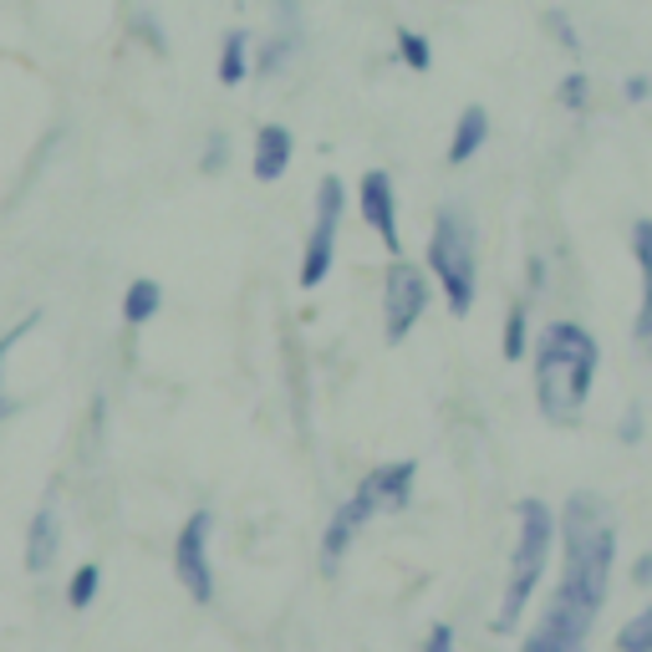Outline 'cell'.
Wrapping results in <instances>:
<instances>
[{
  "label": "cell",
  "mask_w": 652,
  "mask_h": 652,
  "mask_svg": "<svg viewBox=\"0 0 652 652\" xmlns=\"http://www.w3.org/2000/svg\"><path fill=\"white\" fill-rule=\"evenodd\" d=\"M372 515H383V504H377L372 485L362 479V485L352 489V500H341L337 510H331V520H326V535H322V571H326V577H337L341 556L352 550L357 531H362V525H368Z\"/></svg>",
  "instance_id": "9c48e42d"
},
{
  "label": "cell",
  "mask_w": 652,
  "mask_h": 652,
  "mask_svg": "<svg viewBox=\"0 0 652 652\" xmlns=\"http://www.w3.org/2000/svg\"><path fill=\"white\" fill-rule=\"evenodd\" d=\"M414 479H418L414 459H393V464H377L368 475V485H372V494H377V504H383L387 515H398V510L414 504Z\"/></svg>",
  "instance_id": "5bb4252c"
},
{
  "label": "cell",
  "mask_w": 652,
  "mask_h": 652,
  "mask_svg": "<svg viewBox=\"0 0 652 652\" xmlns=\"http://www.w3.org/2000/svg\"><path fill=\"white\" fill-rule=\"evenodd\" d=\"M592 627H596V607H586L577 592L556 586L546 617H540V627H535L531 638L520 642V652H586Z\"/></svg>",
  "instance_id": "8992f818"
},
{
  "label": "cell",
  "mask_w": 652,
  "mask_h": 652,
  "mask_svg": "<svg viewBox=\"0 0 652 652\" xmlns=\"http://www.w3.org/2000/svg\"><path fill=\"white\" fill-rule=\"evenodd\" d=\"M485 138H489V113L479 103H469L459 113V123H454V138H449V163H454V168H464V163L485 149Z\"/></svg>",
  "instance_id": "2e32d148"
},
{
  "label": "cell",
  "mask_w": 652,
  "mask_h": 652,
  "mask_svg": "<svg viewBox=\"0 0 652 652\" xmlns=\"http://www.w3.org/2000/svg\"><path fill=\"white\" fill-rule=\"evenodd\" d=\"M550 546H561V515L546 500H520L515 504V550H510V581H504L500 612H494V632H510L520 622V612L531 607L535 586L550 566Z\"/></svg>",
  "instance_id": "3957f363"
},
{
  "label": "cell",
  "mask_w": 652,
  "mask_h": 652,
  "mask_svg": "<svg viewBox=\"0 0 652 652\" xmlns=\"http://www.w3.org/2000/svg\"><path fill=\"white\" fill-rule=\"evenodd\" d=\"M357 209H362V220L383 235L387 255H398V194H393V174L368 168L362 184H357Z\"/></svg>",
  "instance_id": "8fae6325"
},
{
  "label": "cell",
  "mask_w": 652,
  "mask_h": 652,
  "mask_svg": "<svg viewBox=\"0 0 652 652\" xmlns=\"http://www.w3.org/2000/svg\"><path fill=\"white\" fill-rule=\"evenodd\" d=\"M429 312V276L408 260H393L383 276V337L387 347L408 341V331L418 326V316Z\"/></svg>",
  "instance_id": "52a82bcc"
},
{
  "label": "cell",
  "mask_w": 652,
  "mask_h": 652,
  "mask_svg": "<svg viewBox=\"0 0 652 652\" xmlns=\"http://www.w3.org/2000/svg\"><path fill=\"white\" fill-rule=\"evenodd\" d=\"M622 97H627V103H648V97H652V82H648V77H627V82H622Z\"/></svg>",
  "instance_id": "f546056e"
},
{
  "label": "cell",
  "mask_w": 652,
  "mask_h": 652,
  "mask_svg": "<svg viewBox=\"0 0 652 652\" xmlns=\"http://www.w3.org/2000/svg\"><path fill=\"white\" fill-rule=\"evenodd\" d=\"M556 103H561L566 113H586V103H592V77L566 72L561 82H556Z\"/></svg>",
  "instance_id": "7402d4cb"
},
{
  "label": "cell",
  "mask_w": 652,
  "mask_h": 652,
  "mask_svg": "<svg viewBox=\"0 0 652 652\" xmlns=\"http://www.w3.org/2000/svg\"><path fill=\"white\" fill-rule=\"evenodd\" d=\"M341 214H347V189L341 178L326 174L316 184V224L306 235V255H301V291H316V286L331 276V260H337V230H341Z\"/></svg>",
  "instance_id": "5b68a950"
},
{
  "label": "cell",
  "mask_w": 652,
  "mask_h": 652,
  "mask_svg": "<svg viewBox=\"0 0 652 652\" xmlns=\"http://www.w3.org/2000/svg\"><path fill=\"white\" fill-rule=\"evenodd\" d=\"M602 368V347L586 326L577 322H550L535 341V408L556 429H577L581 408L596 387Z\"/></svg>",
  "instance_id": "6da1fadb"
},
{
  "label": "cell",
  "mask_w": 652,
  "mask_h": 652,
  "mask_svg": "<svg viewBox=\"0 0 652 652\" xmlns=\"http://www.w3.org/2000/svg\"><path fill=\"white\" fill-rule=\"evenodd\" d=\"M57 550H61V515L51 504H42L26 525V550H21V561H26L31 577H42V571H51Z\"/></svg>",
  "instance_id": "7c38bea8"
},
{
  "label": "cell",
  "mask_w": 652,
  "mask_h": 652,
  "mask_svg": "<svg viewBox=\"0 0 652 652\" xmlns=\"http://www.w3.org/2000/svg\"><path fill=\"white\" fill-rule=\"evenodd\" d=\"M209 531H214V515L209 510H194L184 520V531L174 540V577L184 581V592L194 602H214V566H209Z\"/></svg>",
  "instance_id": "ba28073f"
},
{
  "label": "cell",
  "mask_w": 652,
  "mask_h": 652,
  "mask_svg": "<svg viewBox=\"0 0 652 652\" xmlns=\"http://www.w3.org/2000/svg\"><path fill=\"white\" fill-rule=\"evenodd\" d=\"M612 561H617V525L612 510L596 494H571L561 510V581L566 592H577L586 607L602 612L612 592Z\"/></svg>",
  "instance_id": "7a4b0ae2"
},
{
  "label": "cell",
  "mask_w": 652,
  "mask_h": 652,
  "mask_svg": "<svg viewBox=\"0 0 652 652\" xmlns=\"http://www.w3.org/2000/svg\"><path fill=\"white\" fill-rule=\"evenodd\" d=\"M159 306H163V286L159 281H133L128 286V296H123V322L143 326V322L159 316Z\"/></svg>",
  "instance_id": "ac0fdd59"
},
{
  "label": "cell",
  "mask_w": 652,
  "mask_h": 652,
  "mask_svg": "<svg viewBox=\"0 0 652 652\" xmlns=\"http://www.w3.org/2000/svg\"><path fill=\"white\" fill-rule=\"evenodd\" d=\"M224 163H230V138H224V133H209V138H205V153H199V174L214 178V174H224Z\"/></svg>",
  "instance_id": "d4e9b609"
},
{
  "label": "cell",
  "mask_w": 652,
  "mask_h": 652,
  "mask_svg": "<svg viewBox=\"0 0 652 652\" xmlns=\"http://www.w3.org/2000/svg\"><path fill=\"white\" fill-rule=\"evenodd\" d=\"M617 652H652V602L632 617V622H622V632H617Z\"/></svg>",
  "instance_id": "603a6c76"
},
{
  "label": "cell",
  "mask_w": 652,
  "mask_h": 652,
  "mask_svg": "<svg viewBox=\"0 0 652 652\" xmlns=\"http://www.w3.org/2000/svg\"><path fill=\"white\" fill-rule=\"evenodd\" d=\"M632 260L642 270V306H638V322H632V337L642 347H652V220L632 224Z\"/></svg>",
  "instance_id": "9a60e30c"
},
{
  "label": "cell",
  "mask_w": 652,
  "mask_h": 652,
  "mask_svg": "<svg viewBox=\"0 0 652 652\" xmlns=\"http://www.w3.org/2000/svg\"><path fill=\"white\" fill-rule=\"evenodd\" d=\"M423 652H454V627H449V622H433L429 638H423Z\"/></svg>",
  "instance_id": "83f0119b"
},
{
  "label": "cell",
  "mask_w": 652,
  "mask_h": 652,
  "mask_svg": "<svg viewBox=\"0 0 652 652\" xmlns=\"http://www.w3.org/2000/svg\"><path fill=\"white\" fill-rule=\"evenodd\" d=\"M306 46V26H301V0H276V31H270L260 51H255V77H281Z\"/></svg>",
  "instance_id": "30bf717a"
},
{
  "label": "cell",
  "mask_w": 652,
  "mask_h": 652,
  "mask_svg": "<svg viewBox=\"0 0 652 652\" xmlns=\"http://www.w3.org/2000/svg\"><path fill=\"white\" fill-rule=\"evenodd\" d=\"M525 276H531V291H540V286H546V260H540V255H531Z\"/></svg>",
  "instance_id": "1f68e13d"
},
{
  "label": "cell",
  "mask_w": 652,
  "mask_h": 652,
  "mask_svg": "<svg viewBox=\"0 0 652 652\" xmlns=\"http://www.w3.org/2000/svg\"><path fill=\"white\" fill-rule=\"evenodd\" d=\"M133 31H138V42L153 46V57H168V36H163V26H159V15H153V11H138Z\"/></svg>",
  "instance_id": "4316f807"
},
{
  "label": "cell",
  "mask_w": 652,
  "mask_h": 652,
  "mask_svg": "<svg viewBox=\"0 0 652 652\" xmlns=\"http://www.w3.org/2000/svg\"><path fill=\"white\" fill-rule=\"evenodd\" d=\"M251 72H255V61H251V31L235 26L230 36H224V46H220V67H214V77H220L224 88H240Z\"/></svg>",
  "instance_id": "e0dca14e"
},
{
  "label": "cell",
  "mask_w": 652,
  "mask_h": 652,
  "mask_svg": "<svg viewBox=\"0 0 652 652\" xmlns=\"http://www.w3.org/2000/svg\"><path fill=\"white\" fill-rule=\"evenodd\" d=\"M97 592H103V566H77L72 581H67V607L72 612H88L92 602H97Z\"/></svg>",
  "instance_id": "ffe728a7"
},
{
  "label": "cell",
  "mask_w": 652,
  "mask_h": 652,
  "mask_svg": "<svg viewBox=\"0 0 652 652\" xmlns=\"http://www.w3.org/2000/svg\"><path fill=\"white\" fill-rule=\"evenodd\" d=\"M36 322H42V312H31L26 322H21V326H11V331L0 337V418H11V414H15V398H5V357H11L15 347H21V337H26V331H31V326H36Z\"/></svg>",
  "instance_id": "44dd1931"
},
{
  "label": "cell",
  "mask_w": 652,
  "mask_h": 652,
  "mask_svg": "<svg viewBox=\"0 0 652 652\" xmlns=\"http://www.w3.org/2000/svg\"><path fill=\"white\" fill-rule=\"evenodd\" d=\"M429 270H433V281L444 286L449 312L469 316V306H475V224L464 220L459 205H444L433 214Z\"/></svg>",
  "instance_id": "277c9868"
},
{
  "label": "cell",
  "mask_w": 652,
  "mask_h": 652,
  "mask_svg": "<svg viewBox=\"0 0 652 652\" xmlns=\"http://www.w3.org/2000/svg\"><path fill=\"white\" fill-rule=\"evenodd\" d=\"M632 586H652V550H642L632 561Z\"/></svg>",
  "instance_id": "4dcf8cb0"
},
{
  "label": "cell",
  "mask_w": 652,
  "mask_h": 652,
  "mask_svg": "<svg viewBox=\"0 0 652 652\" xmlns=\"http://www.w3.org/2000/svg\"><path fill=\"white\" fill-rule=\"evenodd\" d=\"M398 57H403V67H414V72H429V67H433L429 36H418L414 26H403V31H398Z\"/></svg>",
  "instance_id": "cb8c5ba5"
},
{
  "label": "cell",
  "mask_w": 652,
  "mask_h": 652,
  "mask_svg": "<svg viewBox=\"0 0 652 652\" xmlns=\"http://www.w3.org/2000/svg\"><path fill=\"white\" fill-rule=\"evenodd\" d=\"M291 153H296V143H291V128H281V123H266V128L255 133L251 174L260 178V184H276V178L291 168Z\"/></svg>",
  "instance_id": "4fadbf2b"
},
{
  "label": "cell",
  "mask_w": 652,
  "mask_h": 652,
  "mask_svg": "<svg viewBox=\"0 0 652 652\" xmlns=\"http://www.w3.org/2000/svg\"><path fill=\"white\" fill-rule=\"evenodd\" d=\"M546 31L556 36V46H561V51H571V57L581 51V31L571 26V15H566V11H546Z\"/></svg>",
  "instance_id": "484cf974"
},
{
  "label": "cell",
  "mask_w": 652,
  "mask_h": 652,
  "mask_svg": "<svg viewBox=\"0 0 652 652\" xmlns=\"http://www.w3.org/2000/svg\"><path fill=\"white\" fill-rule=\"evenodd\" d=\"M500 352H504V362H520V357L531 352V306H525V301H515V306H510V316H504Z\"/></svg>",
  "instance_id": "d6986e66"
},
{
  "label": "cell",
  "mask_w": 652,
  "mask_h": 652,
  "mask_svg": "<svg viewBox=\"0 0 652 652\" xmlns=\"http://www.w3.org/2000/svg\"><path fill=\"white\" fill-rule=\"evenodd\" d=\"M617 439L622 444H642V408H627L622 423H617Z\"/></svg>",
  "instance_id": "f1b7e54d"
}]
</instances>
